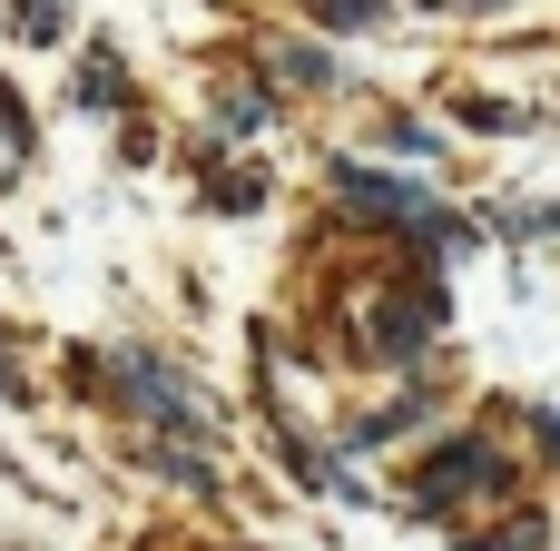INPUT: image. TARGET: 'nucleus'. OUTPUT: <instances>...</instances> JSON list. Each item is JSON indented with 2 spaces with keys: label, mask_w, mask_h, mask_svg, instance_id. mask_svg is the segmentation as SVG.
Instances as JSON below:
<instances>
[{
  "label": "nucleus",
  "mask_w": 560,
  "mask_h": 551,
  "mask_svg": "<svg viewBox=\"0 0 560 551\" xmlns=\"http://www.w3.org/2000/svg\"><path fill=\"white\" fill-rule=\"evenodd\" d=\"M374 10H384V0H325V30H364Z\"/></svg>",
  "instance_id": "9d476101"
},
{
  "label": "nucleus",
  "mask_w": 560,
  "mask_h": 551,
  "mask_svg": "<svg viewBox=\"0 0 560 551\" xmlns=\"http://www.w3.org/2000/svg\"><path fill=\"white\" fill-rule=\"evenodd\" d=\"M502 483H512V463H502L492 444H443V454L413 473V503H423V513H453L463 493H502Z\"/></svg>",
  "instance_id": "f257e3e1"
},
{
  "label": "nucleus",
  "mask_w": 560,
  "mask_h": 551,
  "mask_svg": "<svg viewBox=\"0 0 560 551\" xmlns=\"http://www.w3.org/2000/svg\"><path fill=\"white\" fill-rule=\"evenodd\" d=\"M118 375H128V404H138V414H158V424H177V434H197V404H187V384H177L167 365H148V355H128Z\"/></svg>",
  "instance_id": "7ed1b4c3"
},
{
  "label": "nucleus",
  "mask_w": 560,
  "mask_h": 551,
  "mask_svg": "<svg viewBox=\"0 0 560 551\" xmlns=\"http://www.w3.org/2000/svg\"><path fill=\"white\" fill-rule=\"evenodd\" d=\"M335 187H345L354 207H374V217H433V207H423V187H404V177H374V168H335Z\"/></svg>",
  "instance_id": "20e7f679"
},
{
  "label": "nucleus",
  "mask_w": 560,
  "mask_h": 551,
  "mask_svg": "<svg viewBox=\"0 0 560 551\" xmlns=\"http://www.w3.org/2000/svg\"><path fill=\"white\" fill-rule=\"evenodd\" d=\"M463 118H472V128H522V108H512V99H463Z\"/></svg>",
  "instance_id": "1a4fd4ad"
},
{
  "label": "nucleus",
  "mask_w": 560,
  "mask_h": 551,
  "mask_svg": "<svg viewBox=\"0 0 560 551\" xmlns=\"http://www.w3.org/2000/svg\"><path fill=\"white\" fill-rule=\"evenodd\" d=\"M433 325H443L433 286H404V296H384V306H374V345H384V355H404V365L433 345Z\"/></svg>",
  "instance_id": "f03ea898"
},
{
  "label": "nucleus",
  "mask_w": 560,
  "mask_h": 551,
  "mask_svg": "<svg viewBox=\"0 0 560 551\" xmlns=\"http://www.w3.org/2000/svg\"><path fill=\"white\" fill-rule=\"evenodd\" d=\"M276 59H285V79H295V89H325V79H335V59H325V49H276Z\"/></svg>",
  "instance_id": "0eeeda50"
},
{
  "label": "nucleus",
  "mask_w": 560,
  "mask_h": 551,
  "mask_svg": "<svg viewBox=\"0 0 560 551\" xmlns=\"http://www.w3.org/2000/svg\"><path fill=\"white\" fill-rule=\"evenodd\" d=\"M384 148H404V158H433V148H443V138H433V128H423V118H394V128H384Z\"/></svg>",
  "instance_id": "6e6552de"
},
{
  "label": "nucleus",
  "mask_w": 560,
  "mask_h": 551,
  "mask_svg": "<svg viewBox=\"0 0 560 551\" xmlns=\"http://www.w3.org/2000/svg\"><path fill=\"white\" fill-rule=\"evenodd\" d=\"M551 542V532H541V523H502V532H492V542H472V532H463V542L453 551H541Z\"/></svg>",
  "instance_id": "423d86ee"
},
{
  "label": "nucleus",
  "mask_w": 560,
  "mask_h": 551,
  "mask_svg": "<svg viewBox=\"0 0 560 551\" xmlns=\"http://www.w3.org/2000/svg\"><path fill=\"white\" fill-rule=\"evenodd\" d=\"M79 99H89V108H118V69H108V49H89V69H79Z\"/></svg>",
  "instance_id": "39448f33"
}]
</instances>
